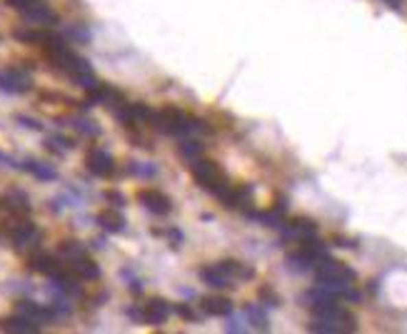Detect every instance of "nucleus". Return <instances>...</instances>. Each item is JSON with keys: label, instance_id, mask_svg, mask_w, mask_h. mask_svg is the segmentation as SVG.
Returning <instances> with one entry per match:
<instances>
[{"label": "nucleus", "instance_id": "1", "mask_svg": "<svg viewBox=\"0 0 407 334\" xmlns=\"http://www.w3.org/2000/svg\"><path fill=\"white\" fill-rule=\"evenodd\" d=\"M150 123H155V128L165 135H175V137H193V135H205L207 125L202 123L200 117H193L183 112L178 108H160L152 110Z\"/></svg>", "mask_w": 407, "mask_h": 334}, {"label": "nucleus", "instance_id": "2", "mask_svg": "<svg viewBox=\"0 0 407 334\" xmlns=\"http://www.w3.org/2000/svg\"><path fill=\"white\" fill-rule=\"evenodd\" d=\"M190 172H193L195 182L200 184L202 190L213 192L215 198H220L222 192L230 187V180H228V175H225V170H222L218 163H213V160L198 157V160L190 163Z\"/></svg>", "mask_w": 407, "mask_h": 334}, {"label": "nucleus", "instance_id": "3", "mask_svg": "<svg viewBox=\"0 0 407 334\" xmlns=\"http://www.w3.org/2000/svg\"><path fill=\"white\" fill-rule=\"evenodd\" d=\"M312 272H315L318 282H355V270L347 267L345 262L332 259L330 254L320 259L318 265L312 267Z\"/></svg>", "mask_w": 407, "mask_h": 334}, {"label": "nucleus", "instance_id": "4", "mask_svg": "<svg viewBox=\"0 0 407 334\" xmlns=\"http://www.w3.org/2000/svg\"><path fill=\"white\" fill-rule=\"evenodd\" d=\"M33 88V77L21 68H5L0 70V90L10 93V95H21Z\"/></svg>", "mask_w": 407, "mask_h": 334}, {"label": "nucleus", "instance_id": "5", "mask_svg": "<svg viewBox=\"0 0 407 334\" xmlns=\"http://www.w3.org/2000/svg\"><path fill=\"white\" fill-rule=\"evenodd\" d=\"M8 235H10V242H13L18 250H28V247L38 245V239H40L38 227H35L33 222H28V219H15V222H10Z\"/></svg>", "mask_w": 407, "mask_h": 334}, {"label": "nucleus", "instance_id": "6", "mask_svg": "<svg viewBox=\"0 0 407 334\" xmlns=\"http://www.w3.org/2000/svg\"><path fill=\"white\" fill-rule=\"evenodd\" d=\"M285 239H295V242H305L310 237H318V225L307 217H295L290 222H283L280 225Z\"/></svg>", "mask_w": 407, "mask_h": 334}, {"label": "nucleus", "instance_id": "7", "mask_svg": "<svg viewBox=\"0 0 407 334\" xmlns=\"http://www.w3.org/2000/svg\"><path fill=\"white\" fill-rule=\"evenodd\" d=\"M138 200H140V205L146 207L148 212H152V215H160V217L170 215V210H173V200L167 198L165 192H160V190H140Z\"/></svg>", "mask_w": 407, "mask_h": 334}, {"label": "nucleus", "instance_id": "8", "mask_svg": "<svg viewBox=\"0 0 407 334\" xmlns=\"http://www.w3.org/2000/svg\"><path fill=\"white\" fill-rule=\"evenodd\" d=\"M85 165H88V170L93 172V175H97V178H111L113 172H115V160H113L111 152L103 150V147H93V150L88 152Z\"/></svg>", "mask_w": 407, "mask_h": 334}, {"label": "nucleus", "instance_id": "9", "mask_svg": "<svg viewBox=\"0 0 407 334\" xmlns=\"http://www.w3.org/2000/svg\"><path fill=\"white\" fill-rule=\"evenodd\" d=\"M88 103H93V105H111V108H115L117 103H123V93H120V90H115L113 85L95 82V85L88 90Z\"/></svg>", "mask_w": 407, "mask_h": 334}, {"label": "nucleus", "instance_id": "10", "mask_svg": "<svg viewBox=\"0 0 407 334\" xmlns=\"http://www.w3.org/2000/svg\"><path fill=\"white\" fill-rule=\"evenodd\" d=\"M30 270L33 272H40L45 274V277H58V274L65 270V265H62L60 259L53 257V254H45V252H35L33 257H30Z\"/></svg>", "mask_w": 407, "mask_h": 334}, {"label": "nucleus", "instance_id": "11", "mask_svg": "<svg viewBox=\"0 0 407 334\" xmlns=\"http://www.w3.org/2000/svg\"><path fill=\"white\" fill-rule=\"evenodd\" d=\"M143 314H146L148 324H165L167 317L173 314V305H170V302H165V300H160V297H155V300H150L146 305Z\"/></svg>", "mask_w": 407, "mask_h": 334}, {"label": "nucleus", "instance_id": "12", "mask_svg": "<svg viewBox=\"0 0 407 334\" xmlns=\"http://www.w3.org/2000/svg\"><path fill=\"white\" fill-rule=\"evenodd\" d=\"M0 329L3 332H13V334H35L40 332V322H33L23 314H15V317H8V320H0Z\"/></svg>", "mask_w": 407, "mask_h": 334}, {"label": "nucleus", "instance_id": "13", "mask_svg": "<svg viewBox=\"0 0 407 334\" xmlns=\"http://www.w3.org/2000/svg\"><path fill=\"white\" fill-rule=\"evenodd\" d=\"M200 280L205 282L207 287H215V289H225V287H233V280L228 277V272L218 265H207L200 270Z\"/></svg>", "mask_w": 407, "mask_h": 334}, {"label": "nucleus", "instance_id": "14", "mask_svg": "<svg viewBox=\"0 0 407 334\" xmlns=\"http://www.w3.org/2000/svg\"><path fill=\"white\" fill-rule=\"evenodd\" d=\"M70 272L75 274L78 280H88V282H93V280H100V267L93 262V259L85 254V257H80V259H75V262H70Z\"/></svg>", "mask_w": 407, "mask_h": 334}, {"label": "nucleus", "instance_id": "15", "mask_svg": "<svg viewBox=\"0 0 407 334\" xmlns=\"http://www.w3.org/2000/svg\"><path fill=\"white\" fill-rule=\"evenodd\" d=\"M220 267L228 272V277L233 282H248L255 277V270L245 265V262H237V259H225V262H220Z\"/></svg>", "mask_w": 407, "mask_h": 334}, {"label": "nucleus", "instance_id": "16", "mask_svg": "<svg viewBox=\"0 0 407 334\" xmlns=\"http://www.w3.org/2000/svg\"><path fill=\"white\" fill-rule=\"evenodd\" d=\"M18 314H23V317H28V320H33V322H48L56 317L53 309L40 307V305H35V302H28V300L18 302Z\"/></svg>", "mask_w": 407, "mask_h": 334}, {"label": "nucleus", "instance_id": "17", "mask_svg": "<svg viewBox=\"0 0 407 334\" xmlns=\"http://www.w3.org/2000/svg\"><path fill=\"white\" fill-rule=\"evenodd\" d=\"M200 307L205 314H210V317H228L230 312H233V302L228 300V297H205V300L200 302Z\"/></svg>", "mask_w": 407, "mask_h": 334}, {"label": "nucleus", "instance_id": "18", "mask_svg": "<svg viewBox=\"0 0 407 334\" xmlns=\"http://www.w3.org/2000/svg\"><path fill=\"white\" fill-rule=\"evenodd\" d=\"M97 225L105 232H111V235H120L125 230V217L117 210H103L97 215Z\"/></svg>", "mask_w": 407, "mask_h": 334}, {"label": "nucleus", "instance_id": "19", "mask_svg": "<svg viewBox=\"0 0 407 334\" xmlns=\"http://www.w3.org/2000/svg\"><path fill=\"white\" fill-rule=\"evenodd\" d=\"M307 329L310 332H315V334H347V332H352L347 324H342V322H332V320H315L307 324Z\"/></svg>", "mask_w": 407, "mask_h": 334}, {"label": "nucleus", "instance_id": "20", "mask_svg": "<svg viewBox=\"0 0 407 334\" xmlns=\"http://www.w3.org/2000/svg\"><path fill=\"white\" fill-rule=\"evenodd\" d=\"M23 15L33 23H53L56 21V13H53L48 5H43L40 0L33 3V5H28V8H23Z\"/></svg>", "mask_w": 407, "mask_h": 334}, {"label": "nucleus", "instance_id": "21", "mask_svg": "<svg viewBox=\"0 0 407 334\" xmlns=\"http://www.w3.org/2000/svg\"><path fill=\"white\" fill-rule=\"evenodd\" d=\"M3 202H5V207L13 212V215H25V212L30 210L28 198H25V192H21V190H10Z\"/></svg>", "mask_w": 407, "mask_h": 334}, {"label": "nucleus", "instance_id": "22", "mask_svg": "<svg viewBox=\"0 0 407 334\" xmlns=\"http://www.w3.org/2000/svg\"><path fill=\"white\" fill-rule=\"evenodd\" d=\"M15 40L21 43H30V45H43V43H48L53 38V33L48 30H35V27H25V30H15Z\"/></svg>", "mask_w": 407, "mask_h": 334}, {"label": "nucleus", "instance_id": "23", "mask_svg": "<svg viewBox=\"0 0 407 334\" xmlns=\"http://www.w3.org/2000/svg\"><path fill=\"white\" fill-rule=\"evenodd\" d=\"M285 262H288V267H290L292 272H310L312 267H315V262H312V259L307 257L303 250H297V252L288 254V257H285Z\"/></svg>", "mask_w": 407, "mask_h": 334}, {"label": "nucleus", "instance_id": "24", "mask_svg": "<svg viewBox=\"0 0 407 334\" xmlns=\"http://www.w3.org/2000/svg\"><path fill=\"white\" fill-rule=\"evenodd\" d=\"M178 150H180V155L185 157L187 163H193V160L202 157V143L200 140H195V137H185V140L178 145Z\"/></svg>", "mask_w": 407, "mask_h": 334}, {"label": "nucleus", "instance_id": "25", "mask_svg": "<svg viewBox=\"0 0 407 334\" xmlns=\"http://www.w3.org/2000/svg\"><path fill=\"white\" fill-rule=\"evenodd\" d=\"M23 170H28L30 175H35L38 180H56V170H50L45 167L43 163H35V160H28V163H23Z\"/></svg>", "mask_w": 407, "mask_h": 334}, {"label": "nucleus", "instance_id": "26", "mask_svg": "<svg viewBox=\"0 0 407 334\" xmlns=\"http://www.w3.org/2000/svg\"><path fill=\"white\" fill-rule=\"evenodd\" d=\"M60 257L70 265V262H75V259L85 257V247L80 245V242H62V245H60Z\"/></svg>", "mask_w": 407, "mask_h": 334}, {"label": "nucleus", "instance_id": "27", "mask_svg": "<svg viewBox=\"0 0 407 334\" xmlns=\"http://www.w3.org/2000/svg\"><path fill=\"white\" fill-rule=\"evenodd\" d=\"M245 314H248V320L255 324V329H262V332H268V317H265V312H262L260 307H253L250 305L248 309H245Z\"/></svg>", "mask_w": 407, "mask_h": 334}, {"label": "nucleus", "instance_id": "28", "mask_svg": "<svg viewBox=\"0 0 407 334\" xmlns=\"http://www.w3.org/2000/svg\"><path fill=\"white\" fill-rule=\"evenodd\" d=\"M73 128H75L78 132H83V135H90V137L100 135V128H97L95 123H90V120H75V123H73Z\"/></svg>", "mask_w": 407, "mask_h": 334}, {"label": "nucleus", "instance_id": "29", "mask_svg": "<svg viewBox=\"0 0 407 334\" xmlns=\"http://www.w3.org/2000/svg\"><path fill=\"white\" fill-rule=\"evenodd\" d=\"M257 294H260V302H265L268 307H280V305H283V300H280L270 287H260V292Z\"/></svg>", "mask_w": 407, "mask_h": 334}, {"label": "nucleus", "instance_id": "30", "mask_svg": "<svg viewBox=\"0 0 407 334\" xmlns=\"http://www.w3.org/2000/svg\"><path fill=\"white\" fill-rule=\"evenodd\" d=\"M173 312H178L180 317H183V320H187V322H195V320H198V314H195L190 307H185V305H175Z\"/></svg>", "mask_w": 407, "mask_h": 334}, {"label": "nucleus", "instance_id": "31", "mask_svg": "<svg viewBox=\"0 0 407 334\" xmlns=\"http://www.w3.org/2000/svg\"><path fill=\"white\" fill-rule=\"evenodd\" d=\"M128 317H130V320H135V322H146V314H143V309H138V307L128 309Z\"/></svg>", "mask_w": 407, "mask_h": 334}, {"label": "nucleus", "instance_id": "32", "mask_svg": "<svg viewBox=\"0 0 407 334\" xmlns=\"http://www.w3.org/2000/svg\"><path fill=\"white\" fill-rule=\"evenodd\" d=\"M13 8H18V10H23V8H28V5H33V3H38V0H8Z\"/></svg>", "mask_w": 407, "mask_h": 334}, {"label": "nucleus", "instance_id": "33", "mask_svg": "<svg viewBox=\"0 0 407 334\" xmlns=\"http://www.w3.org/2000/svg\"><path fill=\"white\" fill-rule=\"evenodd\" d=\"M105 198H108V200H111V202H115V207H120V205H123V202H125V200H123V195H120V192H108V195H105Z\"/></svg>", "mask_w": 407, "mask_h": 334}, {"label": "nucleus", "instance_id": "34", "mask_svg": "<svg viewBox=\"0 0 407 334\" xmlns=\"http://www.w3.org/2000/svg\"><path fill=\"white\" fill-rule=\"evenodd\" d=\"M21 123H25V128H30V130H40V125L35 123V120H25V117H18Z\"/></svg>", "mask_w": 407, "mask_h": 334}, {"label": "nucleus", "instance_id": "35", "mask_svg": "<svg viewBox=\"0 0 407 334\" xmlns=\"http://www.w3.org/2000/svg\"><path fill=\"white\" fill-rule=\"evenodd\" d=\"M385 3L393 8V10H402V0H385Z\"/></svg>", "mask_w": 407, "mask_h": 334}]
</instances>
